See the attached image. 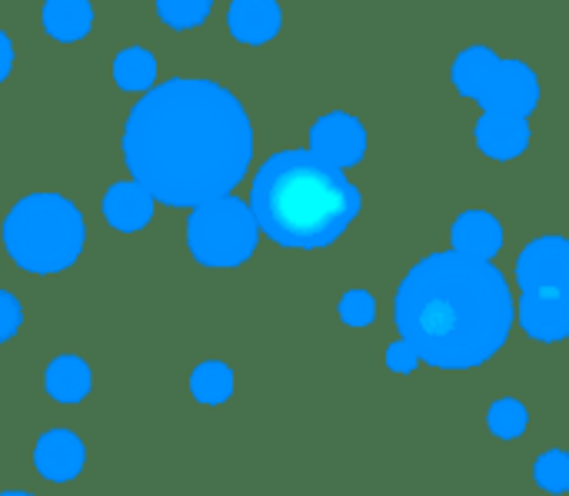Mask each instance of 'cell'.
I'll use <instances>...</instances> for the list:
<instances>
[{"mask_svg": "<svg viewBox=\"0 0 569 496\" xmlns=\"http://www.w3.org/2000/svg\"><path fill=\"white\" fill-rule=\"evenodd\" d=\"M123 160L153 200L203 207L230 197L253 160V127L243 103L217 80L173 77L127 113Z\"/></svg>", "mask_w": 569, "mask_h": 496, "instance_id": "6da1fadb", "label": "cell"}, {"mask_svg": "<svg viewBox=\"0 0 569 496\" xmlns=\"http://www.w3.org/2000/svg\"><path fill=\"white\" fill-rule=\"evenodd\" d=\"M517 307L490 260L457 250L423 257L400 284L393 320L403 344L440 370H470L500 354Z\"/></svg>", "mask_w": 569, "mask_h": 496, "instance_id": "7a4b0ae2", "label": "cell"}, {"mask_svg": "<svg viewBox=\"0 0 569 496\" xmlns=\"http://www.w3.org/2000/svg\"><path fill=\"white\" fill-rule=\"evenodd\" d=\"M363 194L310 150H280L250 183V214L280 247L317 250L333 244L360 214Z\"/></svg>", "mask_w": 569, "mask_h": 496, "instance_id": "3957f363", "label": "cell"}, {"mask_svg": "<svg viewBox=\"0 0 569 496\" xmlns=\"http://www.w3.org/2000/svg\"><path fill=\"white\" fill-rule=\"evenodd\" d=\"M453 83L483 107L477 143L493 160H513L530 147L527 117L540 103V80L523 60H503L490 47H470L453 63Z\"/></svg>", "mask_w": 569, "mask_h": 496, "instance_id": "277c9868", "label": "cell"}, {"mask_svg": "<svg viewBox=\"0 0 569 496\" xmlns=\"http://www.w3.org/2000/svg\"><path fill=\"white\" fill-rule=\"evenodd\" d=\"M87 244L83 214L60 194H27L3 220V247L27 274H60Z\"/></svg>", "mask_w": 569, "mask_h": 496, "instance_id": "5b68a950", "label": "cell"}, {"mask_svg": "<svg viewBox=\"0 0 569 496\" xmlns=\"http://www.w3.org/2000/svg\"><path fill=\"white\" fill-rule=\"evenodd\" d=\"M260 227L250 214V204L240 197H220L190 214L187 247L203 267H240L257 250Z\"/></svg>", "mask_w": 569, "mask_h": 496, "instance_id": "8992f818", "label": "cell"}, {"mask_svg": "<svg viewBox=\"0 0 569 496\" xmlns=\"http://www.w3.org/2000/svg\"><path fill=\"white\" fill-rule=\"evenodd\" d=\"M517 284L523 297L569 300V240L537 237L517 257Z\"/></svg>", "mask_w": 569, "mask_h": 496, "instance_id": "52a82bcc", "label": "cell"}, {"mask_svg": "<svg viewBox=\"0 0 569 496\" xmlns=\"http://www.w3.org/2000/svg\"><path fill=\"white\" fill-rule=\"evenodd\" d=\"M310 153L320 157L323 163H330L333 170H347L363 160L367 130L357 117L333 110L310 127Z\"/></svg>", "mask_w": 569, "mask_h": 496, "instance_id": "ba28073f", "label": "cell"}, {"mask_svg": "<svg viewBox=\"0 0 569 496\" xmlns=\"http://www.w3.org/2000/svg\"><path fill=\"white\" fill-rule=\"evenodd\" d=\"M33 467L50 484H67L83 474L87 467V447L73 430H47L33 447Z\"/></svg>", "mask_w": 569, "mask_h": 496, "instance_id": "9c48e42d", "label": "cell"}, {"mask_svg": "<svg viewBox=\"0 0 569 496\" xmlns=\"http://www.w3.org/2000/svg\"><path fill=\"white\" fill-rule=\"evenodd\" d=\"M283 10L273 0H233L227 10V27L237 43H270L280 33Z\"/></svg>", "mask_w": 569, "mask_h": 496, "instance_id": "30bf717a", "label": "cell"}, {"mask_svg": "<svg viewBox=\"0 0 569 496\" xmlns=\"http://www.w3.org/2000/svg\"><path fill=\"white\" fill-rule=\"evenodd\" d=\"M103 217L120 234H140L153 217V197L133 180H117L103 194Z\"/></svg>", "mask_w": 569, "mask_h": 496, "instance_id": "8fae6325", "label": "cell"}, {"mask_svg": "<svg viewBox=\"0 0 569 496\" xmlns=\"http://www.w3.org/2000/svg\"><path fill=\"white\" fill-rule=\"evenodd\" d=\"M450 240H453V250L457 254L473 257V260H490L503 247V227L487 210H467V214L457 217Z\"/></svg>", "mask_w": 569, "mask_h": 496, "instance_id": "7c38bea8", "label": "cell"}, {"mask_svg": "<svg viewBox=\"0 0 569 496\" xmlns=\"http://www.w3.org/2000/svg\"><path fill=\"white\" fill-rule=\"evenodd\" d=\"M43 387L53 400L60 404H80L90 397L93 390V374L87 367V360L73 357V354H63V357H53L43 370Z\"/></svg>", "mask_w": 569, "mask_h": 496, "instance_id": "4fadbf2b", "label": "cell"}, {"mask_svg": "<svg viewBox=\"0 0 569 496\" xmlns=\"http://www.w3.org/2000/svg\"><path fill=\"white\" fill-rule=\"evenodd\" d=\"M520 324L533 340L557 344L569 337V300H537L520 297Z\"/></svg>", "mask_w": 569, "mask_h": 496, "instance_id": "5bb4252c", "label": "cell"}, {"mask_svg": "<svg viewBox=\"0 0 569 496\" xmlns=\"http://www.w3.org/2000/svg\"><path fill=\"white\" fill-rule=\"evenodd\" d=\"M47 37L57 43H77L90 33L93 27V7L87 0H50L40 10Z\"/></svg>", "mask_w": 569, "mask_h": 496, "instance_id": "9a60e30c", "label": "cell"}, {"mask_svg": "<svg viewBox=\"0 0 569 496\" xmlns=\"http://www.w3.org/2000/svg\"><path fill=\"white\" fill-rule=\"evenodd\" d=\"M113 80L123 93H150L157 83V57L147 47H123L113 57Z\"/></svg>", "mask_w": 569, "mask_h": 496, "instance_id": "2e32d148", "label": "cell"}, {"mask_svg": "<svg viewBox=\"0 0 569 496\" xmlns=\"http://www.w3.org/2000/svg\"><path fill=\"white\" fill-rule=\"evenodd\" d=\"M190 394H193V400H200L207 407L230 400L233 397V370L223 360H203L190 374Z\"/></svg>", "mask_w": 569, "mask_h": 496, "instance_id": "e0dca14e", "label": "cell"}, {"mask_svg": "<svg viewBox=\"0 0 569 496\" xmlns=\"http://www.w3.org/2000/svg\"><path fill=\"white\" fill-rule=\"evenodd\" d=\"M490 430L500 437V440H517V437H523V430H527V424H530V414H527V407L520 404V400H513V397H503V400H497L493 407H490Z\"/></svg>", "mask_w": 569, "mask_h": 496, "instance_id": "ac0fdd59", "label": "cell"}, {"mask_svg": "<svg viewBox=\"0 0 569 496\" xmlns=\"http://www.w3.org/2000/svg\"><path fill=\"white\" fill-rule=\"evenodd\" d=\"M157 17L163 23H170L173 30H187V27H197L210 17V3L207 0H160L157 7Z\"/></svg>", "mask_w": 569, "mask_h": 496, "instance_id": "d6986e66", "label": "cell"}, {"mask_svg": "<svg viewBox=\"0 0 569 496\" xmlns=\"http://www.w3.org/2000/svg\"><path fill=\"white\" fill-rule=\"evenodd\" d=\"M537 484L547 494H567L569 490V454L567 450H547L533 467Z\"/></svg>", "mask_w": 569, "mask_h": 496, "instance_id": "ffe728a7", "label": "cell"}, {"mask_svg": "<svg viewBox=\"0 0 569 496\" xmlns=\"http://www.w3.org/2000/svg\"><path fill=\"white\" fill-rule=\"evenodd\" d=\"M340 320L347 327H370L377 320V300L367 290H347L340 297Z\"/></svg>", "mask_w": 569, "mask_h": 496, "instance_id": "44dd1931", "label": "cell"}, {"mask_svg": "<svg viewBox=\"0 0 569 496\" xmlns=\"http://www.w3.org/2000/svg\"><path fill=\"white\" fill-rule=\"evenodd\" d=\"M23 324V307L10 290H0V344L13 340Z\"/></svg>", "mask_w": 569, "mask_h": 496, "instance_id": "7402d4cb", "label": "cell"}, {"mask_svg": "<svg viewBox=\"0 0 569 496\" xmlns=\"http://www.w3.org/2000/svg\"><path fill=\"white\" fill-rule=\"evenodd\" d=\"M417 364H420V357L413 354V347H410V344L397 340V344H390V347H387V367H390L393 374H413V370H417Z\"/></svg>", "mask_w": 569, "mask_h": 496, "instance_id": "603a6c76", "label": "cell"}, {"mask_svg": "<svg viewBox=\"0 0 569 496\" xmlns=\"http://www.w3.org/2000/svg\"><path fill=\"white\" fill-rule=\"evenodd\" d=\"M10 70H13V43H10V37L0 30V80H7Z\"/></svg>", "mask_w": 569, "mask_h": 496, "instance_id": "cb8c5ba5", "label": "cell"}, {"mask_svg": "<svg viewBox=\"0 0 569 496\" xmlns=\"http://www.w3.org/2000/svg\"><path fill=\"white\" fill-rule=\"evenodd\" d=\"M0 496H33V494H20V490H3Z\"/></svg>", "mask_w": 569, "mask_h": 496, "instance_id": "d4e9b609", "label": "cell"}]
</instances>
